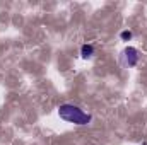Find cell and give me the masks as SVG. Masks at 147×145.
I'll return each mask as SVG.
<instances>
[{
  "mask_svg": "<svg viewBox=\"0 0 147 145\" xmlns=\"http://www.w3.org/2000/svg\"><path fill=\"white\" fill-rule=\"evenodd\" d=\"M58 116L69 123H74V125H87L91 123V114L84 113L79 106H74V104H62L58 108Z\"/></svg>",
  "mask_w": 147,
  "mask_h": 145,
  "instance_id": "obj_1",
  "label": "cell"
},
{
  "mask_svg": "<svg viewBox=\"0 0 147 145\" xmlns=\"http://www.w3.org/2000/svg\"><path fill=\"white\" fill-rule=\"evenodd\" d=\"M121 62H123V65L128 67V68L135 67V65L139 63V51H137L135 48H132V46H127V48L123 50V53H121Z\"/></svg>",
  "mask_w": 147,
  "mask_h": 145,
  "instance_id": "obj_2",
  "label": "cell"
},
{
  "mask_svg": "<svg viewBox=\"0 0 147 145\" xmlns=\"http://www.w3.org/2000/svg\"><path fill=\"white\" fill-rule=\"evenodd\" d=\"M80 55H82V58H91V56L94 55V46H92V44H82Z\"/></svg>",
  "mask_w": 147,
  "mask_h": 145,
  "instance_id": "obj_3",
  "label": "cell"
},
{
  "mask_svg": "<svg viewBox=\"0 0 147 145\" xmlns=\"http://www.w3.org/2000/svg\"><path fill=\"white\" fill-rule=\"evenodd\" d=\"M132 31H121V34H120V38L123 39V41H128V39H132Z\"/></svg>",
  "mask_w": 147,
  "mask_h": 145,
  "instance_id": "obj_4",
  "label": "cell"
}]
</instances>
